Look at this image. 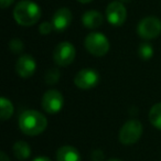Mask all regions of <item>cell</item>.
<instances>
[{
  "label": "cell",
  "instance_id": "1",
  "mask_svg": "<svg viewBox=\"0 0 161 161\" xmlns=\"http://www.w3.org/2000/svg\"><path fill=\"white\" fill-rule=\"evenodd\" d=\"M47 126V120L38 110L29 109L23 112L19 117V128L25 135L38 136L42 134Z\"/></svg>",
  "mask_w": 161,
  "mask_h": 161
},
{
  "label": "cell",
  "instance_id": "2",
  "mask_svg": "<svg viewBox=\"0 0 161 161\" xmlns=\"http://www.w3.org/2000/svg\"><path fill=\"white\" fill-rule=\"evenodd\" d=\"M14 18L22 27H31L41 18V8L32 0H21L14 9Z\"/></svg>",
  "mask_w": 161,
  "mask_h": 161
},
{
  "label": "cell",
  "instance_id": "3",
  "mask_svg": "<svg viewBox=\"0 0 161 161\" xmlns=\"http://www.w3.org/2000/svg\"><path fill=\"white\" fill-rule=\"evenodd\" d=\"M85 49L94 56H104L109 51V41L101 32H92L84 41Z\"/></svg>",
  "mask_w": 161,
  "mask_h": 161
},
{
  "label": "cell",
  "instance_id": "4",
  "mask_svg": "<svg viewBox=\"0 0 161 161\" xmlns=\"http://www.w3.org/2000/svg\"><path fill=\"white\" fill-rule=\"evenodd\" d=\"M142 135V125L137 119L126 121L119 131V141L123 145L130 146L136 143Z\"/></svg>",
  "mask_w": 161,
  "mask_h": 161
},
{
  "label": "cell",
  "instance_id": "5",
  "mask_svg": "<svg viewBox=\"0 0 161 161\" xmlns=\"http://www.w3.org/2000/svg\"><path fill=\"white\" fill-rule=\"evenodd\" d=\"M137 32L143 40H152L158 38L161 33V20L154 16L145 17L138 23Z\"/></svg>",
  "mask_w": 161,
  "mask_h": 161
},
{
  "label": "cell",
  "instance_id": "6",
  "mask_svg": "<svg viewBox=\"0 0 161 161\" xmlns=\"http://www.w3.org/2000/svg\"><path fill=\"white\" fill-rule=\"evenodd\" d=\"M76 56V51L74 45L71 42H64L58 43L55 47L53 51V60L56 65L58 66H69V64L73 63Z\"/></svg>",
  "mask_w": 161,
  "mask_h": 161
},
{
  "label": "cell",
  "instance_id": "7",
  "mask_svg": "<svg viewBox=\"0 0 161 161\" xmlns=\"http://www.w3.org/2000/svg\"><path fill=\"white\" fill-rule=\"evenodd\" d=\"M64 105V97L62 93L56 90H49L43 94L41 106L43 110L50 115L58 114Z\"/></svg>",
  "mask_w": 161,
  "mask_h": 161
},
{
  "label": "cell",
  "instance_id": "8",
  "mask_svg": "<svg viewBox=\"0 0 161 161\" xmlns=\"http://www.w3.org/2000/svg\"><path fill=\"white\" fill-rule=\"evenodd\" d=\"M106 19L114 27H120L127 19V10L121 1H112L106 8Z\"/></svg>",
  "mask_w": 161,
  "mask_h": 161
},
{
  "label": "cell",
  "instance_id": "9",
  "mask_svg": "<svg viewBox=\"0 0 161 161\" xmlns=\"http://www.w3.org/2000/svg\"><path fill=\"white\" fill-rule=\"evenodd\" d=\"M99 82V74L93 69H83L74 77V84L80 90H91Z\"/></svg>",
  "mask_w": 161,
  "mask_h": 161
},
{
  "label": "cell",
  "instance_id": "10",
  "mask_svg": "<svg viewBox=\"0 0 161 161\" xmlns=\"http://www.w3.org/2000/svg\"><path fill=\"white\" fill-rule=\"evenodd\" d=\"M36 69V60L29 54H23L18 58L16 63V72L20 77L29 78L34 74Z\"/></svg>",
  "mask_w": 161,
  "mask_h": 161
},
{
  "label": "cell",
  "instance_id": "11",
  "mask_svg": "<svg viewBox=\"0 0 161 161\" xmlns=\"http://www.w3.org/2000/svg\"><path fill=\"white\" fill-rule=\"evenodd\" d=\"M51 22H52V25H53L55 31L62 32V31H64V30H66L72 22L71 10L66 7L58 8V9L54 12Z\"/></svg>",
  "mask_w": 161,
  "mask_h": 161
},
{
  "label": "cell",
  "instance_id": "12",
  "mask_svg": "<svg viewBox=\"0 0 161 161\" xmlns=\"http://www.w3.org/2000/svg\"><path fill=\"white\" fill-rule=\"evenodd\" d=\"M82 22L87 29H97L104 22V17L101 12L96 10H88L82 17Z\"/></svg>",
  "mask_w": 161,
  "mask_h": 161
},
{
  "label": "cell",
  "instance_id": "13",
  "mask_svg": "<svg viewBox=\"0 0 161 161\" xmlns=\"http://www.w3.org/2000/svg\"><path fill=\"white\" fill-rule=\"evenodd\" d=\"M58 161H80V154L72 146H63L56 152Z\"/></svg>",
  "mask_w": 161,
  "mask_h": 161
},
{
  "label": "cell",
  "instance_id": "14",
  "mask_svg": "<svg viewBox=\"0 0 161 161\" xmlns=\"http://www.w3.org/2000/svg\"><path fill=\"white\" fill-rule=\"evenodd\" d=\"M12 151H14V154L17 159L22 161L30 157V154H31V148H30L28 142H25L23 140H19L14 145Z\"/></svg>",
  "mask_w": 161,
  "mask_h": 161
},
{
  "label": "cell",
  "instance_id": "15",
  "mask_svg": "<svg viewBox=\"0 0 161 161\" xmlns=\"http://www.w3.org/2000/svg\"><path fill=\"white\" fill-rule=\"evenodd\" d=\"M14 107L12 103L6 97L0 98V117L3 120H7L14 115Z\"/></svg>",
  "mask_w": 161,
  "mask_h": 161
},
{
  "label": "cell",
  "instance_id": "16",
  "mask_svg": "<svg viewBox=\"0 0 161 161\" xmlns=\"http://www.w3.org/2000/svg\"><path fill=\"white\" fill-rule=\"evenodd\" d=\"M149 121L154 128L161 130V103L154 104L149 110Z\"/></svg>",
  "mask_w": 161,
  "mask_h": 161
},
{
  "label": "cell",
  "instance_id": "17",
  "mask_svg": "<svg viewBox=\"0 0 161 161\" xmlns=\"http://www.w3.org/2000/svg\"><path fill=\"white\" fill-rule=\"evenodd\" d=\"M138 54H139V58H142L143 61H148L153 56V47H152V45L150 43L143 42L139 45Z\"/></svg>",
  "mask_w": 161,
  "mask_h": 161
},
{
  "label": "cell",
  "instance_id": "18",
  "mask_svg": "<svg viewBox=\"0 0 161 161\" xmlns=\"http://www.w3.org/2000/svg\"><path fill=\"white\" fill-rule=\"evenodd\" d=\"M60 76H61V72L58 69H56V67L49 69L44 75V82L47 85H54V84H56L58 82Z\"/></svg>",
  "mask_w": 161,
  "mask_h": 161
},
{
  "label": "cell",
  "instance_id": "19",
  "mask_svg": "<svg viewBox=\"0 0 161 161\" xmlns=\"http://www.w3.org/2000/svg\"><path fill=\"white\" fill-rule=\"evenodd\" d=\"M9 49L11 50L12 53L20 54L25 49V45H23V42L20 39H12L9 42Z\"/></svg>",
  "mask_w": 161,
  "mask_h": 161
},
{
  "label": "cell",
  "instance_id": "20",
  "mask_svg": "<svg viewBox=\"0 0 161 161\" xmlns=\"http://www.w3.org/2000/svg\"><path fill=\"white\" fill-rule=\"evenodd\" d=\"M53 30H54L53 25H52V22H49V21L42 22L39 25V32H40L42 36H47V34L51 33Z\"/></svg>",
  "mask_w": 161,
  "mask_h": 161
},
{
  "label": "cell",
  "instance_id": "21",
  "mask_svg": "<svg viewBox=\"0 0 161 161\" xmlns=\"http://www.w3.org/2000/svg\"><path fill=\"white\" fill-rule=\"evenodd\" d=\"M92 161H104V153L101 149H96L92 152Z\"/></svg>",
  "mask_w": 161,
  "mask_h": 161
},
{
  "label": "cell",
  "instance_id": "22",
  "mask_svg": "<svg viewBox=\"0 0 161 161\" xmlns=\"http://www.w3.org/2000/svg\"><path fill=\"white\" fill-rule=\"evenodd\" d=\"M14 3V0H0V5H1L3 9H6V8L10 7Z\"/></svg>",
  "mask_w": 161,
  "mask_h": 161
},
{
  "label": "cell",
  "instance_id": "23",
  "mask_svg": "<svg viewBox=\"0 0 161 161\" xmlns=\"http://www.w3.org/2000/svg\"><path fill=\"white\" fill-rule=\"evenodd\" d=\"M0 161H10L9 157L6 154V152H3V151L0 152Z\"/></svg>",
  "mask_w": 161,
  "mask_h": 161
},
{
  "label": "cell",
  "instance_id": "24",
  "mask_svg": "<svg viewBox=\"0 0 161 161\" xmlns=\"http://www.w3.org/2000/svg\"><path fill=\"white\" fill-rule=\"evenodd\" d=\"M32 161H51L47 157H36V159H33Z\"/></svg>",
  "mask_w": 161,
  "mask_h": 161
},
{
  "label": "cell",
  "instance_id": "25",
  "mask_svg": "<svg viewBox=\"0 0 161 161\" xmlns=\"http://www.w3.org/2000/svg\"><path fill=\"white\" fill-rule=\"evenodd\" d=\"M77 1L80 3H91V1H93V0H77Z\"/></svg>",
  "mask_w": 161,
  "mask_h": 161
},
{
  "label": "cell",
  "instance_id": "26",
  "mask_svg": "<svg viewBox=\"0 0 161 161\" xmlns=\"http://www.w3.org/2000/svg\"><path fill=\"white\" fill-rule=\"evenodd\" d=\"M107 161H123V160H120V159H117V158H113V159H109V160H107Z\"/></svg>",
  "mask_w": 161,
  "mask_h": 161
},
{
  "label": "cell",
  "instance_id": "27",
  "mask_svg": "<svg viewBox=\"0 0 161 161\" xmlns=\"http://www.w3.org/2000/svg\"><path fill=\"white\" fill-rule=\"evenodd\" d=\"M120 1H121V3H130V1H131V0H120Z\"/></svg>",
  "mask_w": 161,
  "mask_h": 161
}]
</instances>
